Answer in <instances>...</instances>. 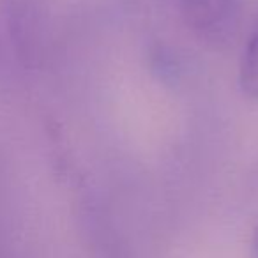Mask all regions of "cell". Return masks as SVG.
I'll return each instance as SVG.
<instances>
[{"label": "cell", "instance_id": "1", "mask_svg": "<svg viewBox=\"0 0 258 258\" xmlns=\"http://www.w3.org/2000/svg\"><path fill=\"white\" fill-rule=\"evenodd\" d=\"M4 23L16 58L27 68L44 60L50 44V9L46 0H2Z\"/></svg>", "mask_w": 258, "mask_h": 258}, {"label": "cell", "instance_id": "2", "mask_svg": "<svg viewBox=\"0 0 258 258\" xmlns=\"http://www.w3.org/2000/svg\"><path fill=\"white\" fill-rule=\"evenodd\" d=\"M184 25L200 41L225 48L242 29L246 0H177Z\"/></svg>", "mask_w": 258, "mask_h": 258}, {"label": "cell", "instance_id": "3", "mask_svg": "<svg viewBox=\"0 0 258 258\" xmlns=\"http://www.w3.org/2000/svg\"><path fill=\"white\" fill-rule=\"evenodd\" d=\"M239 85L244 96L258 103V4L244 36L239 58Z\"/></svg>", "mask_w": 258, "mask_h": 258}, {"label": "cell", "instance_id": "4", "mask_svg": "<svg viewBox=\"0 0 258 258\" xmlns=\"http://www.w3.org/2000/svg\"><path fill=\"white\" fill-rule=\"evenodd\" d=\"M92 235L94 258H129V254L120 247V244L108 233L90 232Z\"/></svg>", "mask_w": 258, "mask_h": 258}, {"label": "cell", "instance_id": "5", "mask_svg": "<svg viewBox=\"0 0 258 258\" xmlns=\"http://www.w3.org/2000/svg\"><path fill=\"white\" fill-rule=\"evenodd\" d=\"M253 258H258V226L253 235Z\"/></svg>", "mask_w": 258, "mask_h": 258}]
</instances>
